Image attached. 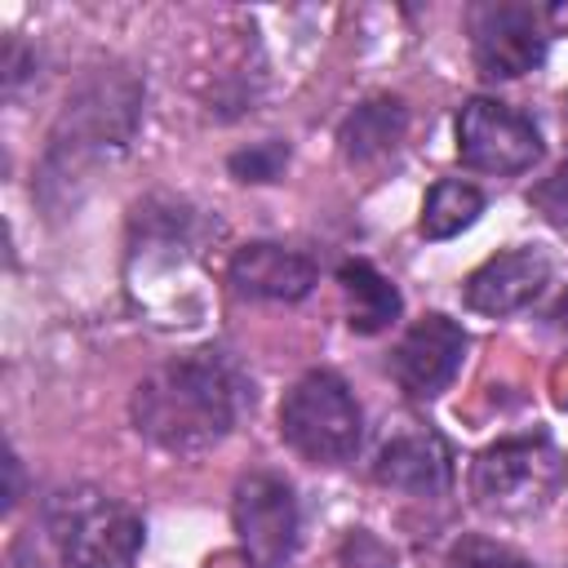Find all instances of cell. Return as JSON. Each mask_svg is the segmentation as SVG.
Listing matches in <instances>:
<instances>
[{"instance_id":"3","label":"cell","mask_w":568,"mask_h":568,"mask_svg":"<svg viewBox=\"0 0 568 568\" xmlns=\"http://www.w3.org/2000/svg\"><path fill=\"white\" fill-rule=\"evenodd\" d=\"M138 102H142V89L111 71V75H98L89 80L62 111V124L53 133V146H49V169L44 178L58 182V178H71L80 173L84 164L120 151L129 138H133V124H138Z\"/></svg>"},{"instance_id":"15","label":"cell","mask_w":568,"mask_h":568,"mask_svg":"<svg viewBox=\"0 0 568 568\" xmlns=\"http://www.w3.org/2000/svg\"><path fill=\"white\" fill-rule=\"evenodd\" d=\"M484 213V195L470 182H439L430 186L422 204V235L426 240H453Z\"/></svg>"},{"instance_id":"10","label":"cell","mask_w":568,"mask_h":568,"mask_svg":"<svg viewBox=\"0 0 568 568\" xmlns=\"http://www.w3.org/2000/svg\"><path fill=\"white\" fill-rule=\"evenodd\" d=\"M550 284V257L532 244L493 253L466 280V306L479 315H515Z\"/></svg>"},{"instance_id":"17","label":"cell","mask_w":568,"mask_h":568,"mask_svg":"<svg viewBox=\"0 0 568 568\" xmlns=\"http://www.w3.org/2000/svg\"><path fill=\"white\" fill-rule=\"evenodd\" d=\"M288 164V146L284 142H257L248 151H235L231 155V173L240 182H275Z\"/></svg>"},{"instance_id":"2","label":"cell","mask_w":568,"mask_h":568,"mask_svg":"<svg viewBox=\"0 0 568 568\" xmlns=\"http://www.w3.org/2000/svg\"><path fill=\"white\" fill-rule=\"evenodd\" d=\"M49 537L67 568H133L142 550V519L120 497L98 488H62L49 497Z\"/></svg>"},{"instance_id":"8","label":"cell","mask_w":568,"mask_h":568,"mask_svg":"<svg viewBox=\"0 0 568 568\" xmlns=\"http://www.w3.org/2000/svg\"><path fill=\"white\" fill-rule=\"evenodd\" d=\"M475 62L493 80H515L546 58V31L528 4H479L470 13Z\"/></svg>"},{"instance_id":"7","label":"cell","mask_w":568,"mask_h":568,"mask_svg":"<svg viewBox=\"0 0 568 568\" xmlns=\"http://www.w3.org/2000/svg\"><path fill=\"white\" fill-rule=\"evenodd\" d=\"M457 155L475 173H524L541 155V133L532 129L528 115L497 98H470L457 115Z\"/></svg>"},{"instance_id":"4","label":"cell","mask_w":568,"mask_h":568,"mask_svg":"<svg viewBox=\"0 0 568 568\" xmlns=\"http://www.w3.org/2000/svg\"><path fill=\"white\" fill-rule=\"evenodd\" d=\"M280 435L306 462L337 466V462L355 457L359 435H364V417H359V404H355L351 386L337 373L315 368V373L297 377L293 390L284 395Z\"/></svg>"},{"instance_id":"1","label":"cell","mask_w":568,"mask_h":568,"mask_svg":"<svg viewBox=\"0 0 568 568\" xmlns=\"http://www.w3.org/2000/svg\"><path fill=\"white\" fill-rule=\"evenodd\" d=\"M248 399L244 373L222 351H195L138 382L133 426L169 453H204L235 430Z\"/></svg>"},{"instance_id":"13","label":"cell","mask_w":568,"mask_h":568,"mask_svg":"<svg viewBox=\"0 0 568 568\" xmlns=\"http://www.w3.org/2000/svg\"><path fill=\"white\" fill-rule=\"evenodd\" d=\"M404 129H408V111H404V102L390 98V93H382V98L359 102V106L342 120L337 142H342L346 160L364 164V160H377V155L395 151V146L404 142Z\"/></svg>"},{"instance_id":"16","label":"cell","mask_w":568,"mask_h":568,"mask_svg":"<svg viewBox=\"0 0 568 568\" xmlns=\"http://www.w3.org/2000/svg\"><path fill=\"white\" fill-rule=\"evenodd\" d=\"M444 568H532V564H528L519 550L501 546V541H488V537H462V541L448 550Z\"/></svg>"},{"instance_id":"11","label":"cell","mask_w":568,"mask_h":568,"mask_svg":"<svg viewBox=\"0 0 568 568\" xmlns=\"http://www.w3.org/2000/svg\"><path fill=\"white\" fill-rule=\"evenodd\" d=\"M231 284L244 297H266V302H297L315 284V262L297 248L284 244H244L231 257Z\"/></svg>"},{"instance_id":"5","label":"cell","mask_w":568,"mask_h":568,"mask_svg":"<svg viewBox=\"0 0 568 568\" xmlns=\"http://www.w3.org/2000/svg\"><path fill=\"white\" fill-rule=\"evenodd\" d=\"M559 479V453L546 435L501 439L479 453L470 470V497L488 515H532L546 506Z\"/></svg>"},{"instance_id":"14","label":"cell","mask_w":568,"mask_h":568,"mask_svg":"<svg viewBox=\"0 0 568 568\" xmlns=\"http://www.w3.org/2000/svg\"><path fill=\"white\" fill-rule=\"evenodd\" d=\"M337 280H342V293H346V324H351V333H364V337L382 333L399 315V293H395V284L377 266L355 257V262H342Z\"/></svg>"},{"instance_id":"9","label":"cell","mask_w":568,"mask_h":568,"mask_svg":"<svg viewBox=\"0 0 568 568\" xmlns=\"http://www.w3.org/2000/svg\"><path fill=\"white\" fill-rule=\"evenodd\" d=\"M462 355H466V333H462V324L448 320V315H439V311H430V315H422V320L399 337V346L390 351V373H395V382H399L413 399H430V395H439V390L457 377Z\"/></svg>"},{"instance_id":"18","label":"cell","mask_w":568,"mask_h":568,"mask_svg":"<svg viewBox=\"0 0 568 568\" xmlns=\"http://www.w3.org/2000/svg\"><path fill=\"white\" fill-rule=\"evenodd\" d=\"M532 204H537L550 222H568V160H564L541 186H532Z\"/></svg>"},{"instance_id":"12","label":"cell","mask_w":568,"mask_h":568,"mask_svg":"<svg viewBox=\"0 0 568 568\" xmlns=\"http://www.w3.org/2000/svg\"><path fill=\"white\" fill-rule=\"evenodd\" d=\"M373 475L399 493H439L448 484V453L430 430H399L377 448Z\"/></svg>"},{"instance_id":"6","label":"cell","mask_w":568,"mask_h":568,"mask_svg":"<svg viewBox=\"0 0 568 568\" xmlns=\"http://www.w3.org/2000/svg\"><path fill=\"white\" fill-rule=\"evenodd\" d=\"M231 524L253 568H288L297 550V497L280 475H244L231 497Z\"/></svg>"}]
</instances>
